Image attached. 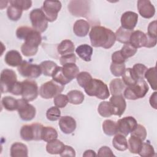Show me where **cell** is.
<instances>
[{"instance_id": "8992f818", "label": "cell", "mask_w": 157, "mask_h": 157, "mask_svg": "<svg viewBox=\"0 0 157 157\" xmlns=\"http://www.w3.org/2000/svg\"><path fill=\"white\" fill-rule=\"evenodd\" d=\"M64 86L59 84L53 80L43 83L40 88L39 93L40 96L45 99L55 98L60 94L64 90Z\"/></svg>"}, {"instance_id": "7dc6e473", "label": "cell", "mask_w": 157, "mask_h": 157, "mask_svg": "<svg viewBox=\"0 0 157 157\" xmlns=\"http://www.w3.org/2000/svg\"><path fill=\"white\" fill-rule=\"evenodd\" d=\"M131 135L137 137L144 141L147 137V130L143 125L137 124L134 129L131 132Z\"/></svg>"}, {"instance_id": "d6a6232c", "label": "cell", "mask_w": 157, "mask_h": 157, "mask_svg": "<svg viewBox=\"0 0 157 157\" xmlns=\"http://www.w3.org/2000/svg\"><path fill=\"white\" fill-rule=\"evenodd\" d=\"M122 76V80L126 86H131L134 85L138 80L132 68L125 69Z\"/></svg>"}, {"instance_id": "f35d334b", "label": "cell", "mask_w": 157, "mask_h": 157, "mask_svg": "<svg viewBox=\"0 0 157 157\" xmlns=\"http://www.w3.org/2000/svg\"><path fill=\"white\" fill-rule=\"evenodd\" d=\"M2 105L8 111L17 110L18 101L12 96H4L1 100Z\"/></svg>"}, {"instance_id": "4dcf8cb0", "label": "cell", "mask_w": 157, "mask_h": 157, "mask_svg": "<svg viewBox=\"0 0 157 157\" xmlns=\"http://www.w3.org/2000/svg\"><path fill=\"white\" fill-rule=\"evenodd\" d=\"M67 96L69 102L74 105H78L83 102L84 100V94L80 91L77 90H74L69 91L67 94Z\"/></svg>"}, {"instance_id": "680465c9", "label": "cell", "mask_w": 157, "mask_h": 157, "mask_svg": "<svg viewBox=\"0 0 157 157\" xmlns=\"http://www.w3.org/2000/svg\"><path fill=\"white\" fill-rule=\"evenodd\" d=\"M97 156V155L96 154L94 151L92 150H87L83 154V156H86V157H88V156Z\"/></svg>"}, {"instance_id": "d4e9b609", "label": "cell", "mask_w": 157, "mask_h": 157, "mask_svg": "<svg viewBox=\"0 0 157 157\" xmlns=\"http://www.w3.org/2000/svg\"><path fill=\"white\" fill-rule=\"evenodd\" d=\"M75 52L83 61L88 62L91 60L93 48L88 44H82L77 47Z\"/></svg>"}, {"instance_id": "3957f363", "label": "cell", "mask_w": 157, "mask_h": 157, "mask_svg": "<svg viewBox=\"0 0 157 157\" xmlns=\"http://www.w3.org/2000/svg\"><path fill=\"white\" fill-rule=\"evenodd\" d=\"M85 91L90 96H95L100 99H105L110 96L107 85L102 80L92 78L84 88Z\"/></svg>"}, {"instance_id": "f907efd6", "label": "cell", "mask_w": 157, "mask_h": 157, "mask_svg": "<svg viewBox=\"0 0 157 157\" xmlns=\"http://www.w3.org/2000/svg\"><path fill=\"white\" fill-rule=\"evenodd\" d=\"M33 29L32 28L28 26H20L18 27L16 31V36L17 38L20 40H25L26 36L29 33V32Z\"/></svg>"}, {"instance_id": "1f68e13d", "label": "cell", "mask_w": 157, "mask_h": 157, "mask_svg": "<svg viewBox=\"0 0 157 157\" xmlns=\"http://www.w3.org/2000/svg\"><path fill=\"white\" fill-rule=\"evenodd\" d=\"M142 140L139 138L131 136L128 139V148L131 153L138 154L142 144Z\"/></svg>"}, {"instance_id": "5bb4252c", "label": "cell", "mask_w": 157, "mask_h": 157, "mask_svg": "<svg viewBox=\"0 0 157 157\" xmlns=\"http://www.w3.org/2000/svg\"><path fill=\"white\" fill-rule=\"evenodd\" d=\"M89 8V2L87 1H71L68 4L69 11L76 17L86 16Z\"/></svg>"}, {"instance_id": "816d5d0a", "label": "cell", "mask_w": 157, "mask_h": 157, "mask_svg": "<svg viewBox=\"0 0 157 157\" xmlns=\"http://www.w3.org/2000/svg\"><path fill=\"white\" fill-rule=\"evenodd\" d=\"M59 62L62 66L67 64H70V63H75L76 62L75 55L74 53H72L70 54L62 55L59 58Z\"/></svg>"}, {"instance_id": "f1b7e54d", "label": "cell", "mask_w": 157, "mask_h": 157, "mask_svg": "<svg viewBox=\"0 0 157 157\" xmlns=\"http://www.w3.org/2000/svg\"><path fill=\"white\" fill-rule=\"evenodd\" d=\"M133 30H129L120 26L115 32L116 40L122 44H127L129 42L130 36Z\"/></svg>"}, {"instance_id": "b9f144b4", "label": "cell", "mask_w": 157, "mask_h": 157, "mask_svg": "<svg viewBox=\"0 0 157 157\" xmlns=\"http://www.w3.org/2000/svg\"><path fill=\"white\" fill-rule=\"evenodd\" d=\"M137 51V49L136 47H134L132 44H131L129 42L127 44H124L120 50L121 54L123 55V56L126 59L134 56L136 53Z\"/></svg>"}, {"instance_id": "30bf717a", "label": "cell", "mask_w": 157, "mask_h": 157, "mask_svg": "<svg viewBox=\"0 0 157 157\" xmlns=\"http://www.w3.org/2000/svg\"><path fill=\"white\" fill-rule=\"evenodd\" d=\"M61 9V3L59 1H45L41 7V9L49 22H53L56 20L58 13Z\"/></svg>"}, {"instance_id": "83f0119b", "label": "cell", "mask_w": 157, "mask_h": 157, "mask_svg": "<svg viewBox=\"0 0 157 157\" xmlns=\"http://www.w3.org/2000/svg\"><path fill=\"white\" fill-rule=\"evenodd\" d=\"M126 136L121 134H117L112 140L113 147L118 151H125L128 149V141Z\"/></svg>"}, {"instance_id": "4fadbf2b", "label": "cell", "mask_w": 157, "mask_h": 157, "mask_svg": "<svg viewBox=\"0 0 157 157\" xmlns=\"http://www.w3.org/2000/svg\"><path fill=\"white\" fill-rule=\"evenodd\" d=\"M117 124L118 134H121L124 136H127L136 127L137 122L133 117L128 116L119 119L117 121Z\"/></svg>"}, {"instance_id": "7a4b0ae2", "label": "cell", "mask_w": 157, "mask_h": 157, "mask_svg": "<svg viewBox=\"0 0 157 157\" xmlns=\"http://www.w3.org/2000/svg\"><path fill=\"white\" fill-rule=\"evenodd\" d=\"M41 42L42 36L40 33L33 28L25 37V42L21 47V53L25 56L35 55L38 51V47Z\"/></svg>"}, {"instance_id": "603a6c76", "label": "cell", "mask_w": 157, "mask_h": 157, "mask_svg": "<svg viewBox=\"0 0 157 157\" xmlns=\"http://www.w3.org/2000/svg\"><path fill=\"white\" fill-rule=\"evenodd\" d=\"M126 88V85L121 78L113 79L109 84L110 92L112 96L122 95Z\"/></svg>"}, {"instance_id": "7bdbcfd3", "label": "cell", "mask_w": 157, "mask_h": 157, "mask_svg": "<svg viewBox=\"0 0 157 157\" xmlns=\"http://www.w3.org/2000/svg\"><path fill=\"white\" fill-rule=\"evenodd\" d=\"M61 114L60 109L56 106H53L47 110L46 117L50 121H55L60 118Z\"/></svg>"}, {"instance_id": "f546056e", "label": "cell", "mask_w": 157, "mask_h": 157, "mask_svg": "<svg viewBox=\"0 0 157 157\" xmlns=\"http://www.w3.org/2000/svg\"><path fill=\"white\" fill-rule=\"evenodd\" d=\"M102 130L107 136H113L118 134V128L117 122L111 120H105L103 121Z\"/></svg>"}, {"instance_id": "ac0fdd59", "label": "cell", "mask_w": 157, "mask_h": 157, "mask_svg": "<svg viewBox=\"0 0 157 157\" xmlns=\"http://www.w3.org/2000/svg\"><path fill=\"white\" fill-rule=\"evenodd\" d=\"M138 21V15L132 11L123 13L121 17V27L129 30H133Z\"/></svg>"}, {"instance_id": "60d3db41", "label": "cell", "mask_w": 157, "mask_h": 157, "mask_svg": "<svg viewBox=\"0 0 157 157\" xmlns=\"http://www.w3.org/2000/svg\"><path fill=\"white\" fill-rule=\"evenodd\" d=\"M138 154L142 157H151L155 156V150L151 145L147 142H142Z\"/></svg>"}, {"instance_id": "9a60e30c", "label": "cell", "mask_w": 157, "mask_h": 157, "mask_svg": "<svg viewBox=\"0 0 157 157\" xmlns=\"http://www.w3.org/2000/svg\"><path fill=\"white\" fill-rule=\"evenodd\" d=\"M139 14L145 18H151L155 13V8L149 0H139L137 3Z\"/></svg>"}, {"instance_id": "ffe728a7", "label": "cell", "mask_w": 157, "mask_h": 157, "mask_svg": "<svg viewBox=\"0 0 157 157\" xmlns=\"http://www.w3.org/2000/svg\"><path fill=\"white\" fill-rule=\"evenodd\" d=\"M6 63L12 67H16L20 66L23 60L21 54L15 50H12L7 52L4 57Z\"/></svg>"}, {"instance_id": "7402d4cb", "label": "cell", "mask_w": 157, "mask_h": 157, "mask_svg": "<svg viewBox=\"0 0 157 157\" xmlns=\"http://www.w3.org/2000/svg\"><path fill=\"white\" fill-rule=\"evenodd\" d=\"M28 150L27 146L21 142H15L10 147V156L12 157H27Z\"/></svg>"}, {"instance_id": "681fc988", "label": "cell", "mask_w": 157, "mask_h": 157, "mask_svg": "<svg viewBox=\"0 0 157 157\" xmlns=\"http://www.w3.org/2000/svg\"><path fill=\"white\" fill-rule=\"evenodd\" d=\"M10 4L15 5L23 10H27L32 6V1L30 0H10Z\"/></svg>"}, {"instance_id": "6f0895ef", "label": "cell", "mask_w": 157, "mask_h": 157, "mask_svg": "<svg viewBox=\"0 0 157 157\" xmlns=\"http://www.w3.org/2000/svg\"><path fill=\"white\" fill-rule=\"evenodd\" d=\"M157 93L156 91H155L153 93V94L150 96V99H149V102L150 105L155 109H157Z\"/></svg>"}, {"instance_id": "11a10c76", "label": "cell", "mask_w": 157, "mask_h": 157, "mask_svg": "<svg viewBox=\"0 0 157 157\" xmlns=\"http://www.w3.org/2000/svg\"><path fill=\"white\" fill-rule=\"evenodd\" d=\"M59 155L61 156H72V157H74V156H75V151L72 147L65 145L63 150L59 154Z\"/></svg>"}, {"instance_id": "74e56055", "label": "cell", "mask_w": 157, "mask_h": 157, "mask_svg": "<svg viewBox=\"0 0 157 157\" xmlns=\"http://www.w3.org/2000/svg\"><path fill=\"white\" fill-rule=\"evenodd\" d=\"M23 10L15 5L10 4L7 8V15L8 18L12 21H18L21 17Z\"/></svg>"}, {"instance_id": "c3c4849f", "label": "cell", "mask_w": 157, "mask_h": 157, "mask_svg": "<svg viewBox=\"0 0 157 157\" xmlns=\"http://www.w3.org/2000/svg\"><path fill=\"white\" fill-rule=\"evenodd\" d=\"M69 102L67 95L59 94L54 98L53 102L56 107L58 108H64Z\"/></svg>"}, {"instance_id": "7c38bea8", "label": "cell", "mask_w": 157, "mask_h": 157, "mask_svg": "<svg viewBox=\"0 0 157 157\" xmlns=\"http://www.w3.org/2000/svg\"><path fill=\"white\" fill-rule=\"evenodd\" d=\"M18 107L17 111L20 118L23 121H31L36 116V108L31 104L28 103V101L24 99H17Z\"/></svg>"}, {"instance_id": "e575fe53", "label": "cell", "mask_w": 157, "mask_h": 157, "mask_svg": "<svg viewBox=\"0 0 157 157\" xmlns=\"http://www.w3.org/2000/svg\"><path fill=\"white\" fill-rule=\"evenodd\" d=\"M42 74H43L45 76H49L52 77V75L56 69V67L58 66L56 63L52 61H42L40 65H39Z\"/></svg>"}, {"instance_id": "6da1fadb", "label": "cell", "mask_w": 157, "mask_h": 157, "mask_svg": "<svg viewBox=\"0 0 157 157\" xmlns=\"http://www.w3.org/2000/svg\"><path fill=\"white\" fill-rule=\"evenodd\" d=\"M89 37L92 46L105 49L111 48L116 40L115 33L111 29L102 26L92 27Z\"/></svg>"}, {"instance_id": "52a82bcc", "label": "cell", "mask_w": 157, "mask_h": 157, "mask_svg": "<svg viewBox=\"0 0 157 157\" xmlns=\"http://www.w3.org/2000/svg\"><path fill=\"white\" fill-rule=\"evenodd\" d=\"M29 18L34 30L41 33L47 29L48 21L41 9L32 10L29 13Z\"/></svg>"}, {"instance_id": "4316f807", "label": "cell", "mask_w": 157, "mask_h": 157, "mask_svg": "<svg viewBox=\"0 0 157 157\" xmlns=\"http://www.w3.org/2000/svg\"><path fill=\"white\" fill-rule=\"evenodd\" d=\"M75 46L74 43L69 39H64L57 47L58 53L61 55L72 53L74 52Z\"/></svg>"}, {"instance_id": "d6986e66", "label": "cell", "mask_w": 157, "mask_h": 157, "mask_svg": "<svg viewBox=\"0 0 157 157\" xmlns=\"http://www.w3.org/2000/svg\"><path fill=\"white\" fill-rule=\"evenodd\" d=\"M58 124L61 131L66 134H70L74 132L77 126L75 119L71 116L60 117Z\"/></svg>"}, {"instance_id": "9c48e42d", "label": "cell", "mask_w": 157, "mask_h": 157, "mask_svg": "<svg viewBox=\"0 0 157 157\" xmlns=\"http://www.w3.org/2000/svg\"><path fill=\"white\" fill-rule=\"evenodd\" d=\"M39 94L38 86L36 81L26 79L21 82V96L27 101H33L36 99Z\"/></svg>"}, {"instance_id": "db71d44e", "label": "cell", "mask_w": 157, "mask_h": 157, "mask_svg": "<svg viewBox=\"0 0 157 157\" xmlns=\"http://www.w3.org/2000/svg\"><path fill=\"white\" fill-rule=\"evenodd\" d=\"M126 59L121 54L120 50L113 52L112 55V63H124Z\"/></svg>"}, {"instance_id": "2e32d148", "label": "cell", "mask_w": 157, "mask_h": 157, "mask_svg": "<svg viewBox=\"0 0 157 157\" xmlns=\"http://www.w3.org/2000/svg\"><path fill=\"white\" fill-rule=\"evenodd\" d=\"M148 39V34L147 33L145 34L140 30H136L132 33L129 39V43L136 48L142 47H147Z\"/></svg>"}, {"instance_id": "836d02e7", "label": "cell", "mask_w": 157, "mask_h": 157, "mask_svg": "<svg viewBox=\"0 0 157 157\" xmlns=\"http://www.w3.org/2000/svg\"><path fill=\"white\" fill-rule=\"evenodd\" d=\"M58 137L56 130L52 126H44L42 132V140L48 142Z\"/></svg>"}, {"instance_id": "cb8c5ba5", "label": "cell", "mask_w": 157, "mask_h": 157, "mask_svg": "<svg viewBox=\"0 0 157 157\" xmlns=\"http://www.w3.org/2000/svg\"><path fill=\"white\" fill-rule=\"evenodd\" d=\"M62 71L65 77L70 82L76 78L79 74L78 67L75 63H70L63 65L62 67Z\"/></svg>"}, {"instance_id": "f5cc1de1", "label": "cell", "mask_w": 157, "mask_h": 157, "mask_svg": "<svg viewBox=\"0 0 157 157\" xmlns=\"http://www.w3.org/2000/svg\"><path fill=\"white\" fill-rule=\"evenodd\" d=\"M97 156L100 157L103 156H115V155L113 153L112 150L107 146H102L101 147L98 151Z\"/></svg>"}, {"instance_id": "484cf974", "label": "cell", "mask_w": 157, "mask_h": 157, "mask_svg": "<svg viewBox=\"0 0 157 157\" xmlns=\"http://www.w3.org/2000/svg\"><path fill=\"white\" fill-rule=\"evenodd\" d=\"M65 145L59 140L55 139L47 142L46 145L47 151L52 155L60 154L64 148Z\"/></svg>"}, {"instance_id": "277c9868", "label": "cell", "mask_w": 157, "mask_h": 157, "mask_svg": "<svg viewBox=\"0 0 157 157\" xmlns=\"http://www.w3.org/2000/svg\"><path fill=\"white\" fill-rule=\"evenodd\" d=\"M149 90V87L144 79H140L131 86L126 87L123 94L129 100H136L144 98Z\"/></svg>"}, {"instance_id": "9f6ffc18", "label": "cell", "mask_w": 157, "mask_h": 157, "mask_svg": "<svg viewBox=\"0 0 157 157\" xmlns=\"http://www.w3.org/2000/svg\"><path fill=\"white\" fill-rule=\"evenodd\" d=\"M151 37L156 38V21L154 20L150 23L148 26V33Z\"/></svg>"}, {"instance_id": "44dd1931", "label": "cell", "mask_w": 157, "mask_h": 157, "mask_svg": "<svg viewBox=\"0 0 157 157\" xmlns=\"http://www.w3.org/2000/svg\"><path fill=\"white\" fill-rule=\"evenodd\" d=\"M90 30V24L85 20L80 19L77 20L73 26V31L78 37L86 36Z\"/></svg>"}, {"instance_id": "e0dca14e", "label": "cell", "mask_w": 157, "mask_h": 157, "mask_svg": "<svg viewBox=\"0 0 157 157\" xmlns=\"http://www.w3.org/2000/svg\"><path fill=\"white\" fill-rule=\"evenodd\" d=\"M109 102L112 107L113 115L121 117L126 108V102L123 95L112 96Z\"/></svg>"}, {"instance_id": "d590c367", "label": "cell", "mask_w": 157, "mask_h": 157, "mask_svg": "<svg viewBox=\"0 0 157 157\" xmlns=\"http://www.w3.org/2000/svg\"><path fill=\"white\" fill-rule=\"evenodd\" d=\"M145 78L147 80L151 88L153 90L157 89V81H156V66L147 69L145 74Z\"/></svg>"}, {"instance_id": "bcb514c9", "label": "cell", "mask_w": 157, "mask_h": 157, "mask_svg": "<svg viewBox=\"0 0 157 157\" xmlns=\"http://www.w3.org/2000/svg\"><path fill=\"white\" fill-rule=\"evenodd\" d=\"M132 69L138 80L144 79L145 74L147 70V67L144 64L137 63L133 66Z\"/></svg>"}, {"instance_id": "5b68a950", "label": "cell", "mask_w": 157, "mask_h": 157, "mask_svg": "<svg viewBox=\"0 0 157 157\" xmlns=\"http://www.w3.org/2000/svg\"><path fill=\"white\" fill-rule=\"evenodd\" d=\"M43 125L39 123L23 125L20 129L21 138L25 141L41 140Z\"/></svg>"}, {"instance_id": "ba28073f", "label": "cell", "mask_w": 157, "mask_h": 157, "mask_svg": "<svg viewBox=\"0 0 157 157\" xmlns=\"http://www.w3.org/2000/svg\"><path fill=\"white\" fill-rule=\"evenodd\" d=\"M17 82V76L14 71L4 69L1 73V91L2 93H10Z\"/></svg>"}, {"instance_id": "ab89813d", "label": "cell", "mask_w": 157, "mask_h": 157, "mask_svg": "<svg viewBox=\"0 0 157 157\" xmlns=\"http://www.w3.org/2000/svg\"><path fill=\"white\" fill-rule=\"evenodd\" d=\"M52 77L53 80L64 86L70 82V81L68 80L64 75L62 71V67L61 66H58L56 67L52 75Z\"/></svg>"}, {"instance_id": "f6af8a7d", "label": "cell", "mask_w": 157, "mask_h": 157, "mask_svg": "<svg viewBox=\"0 0 157 157\" xmlns=\"http://www.w3.org/2000/svg\"><path fill=\"white\" fill-rule=\"evenodd\" d=\"M126 69L124 63H112L110 64V69L112 74L117 77L121 76Z\"/></svg>"}, {"instance_id": "8fae6325", "label": "cell", "mask_w": 157, "mask_h": 157, "mask_svg": "<svg viewBox=\"0 0 157 157\" xmlns=\"http://www.w3.org/2000/svg\"><path fill=\"white\" fill-rule=\"evenodd\" d=\"M17 70L21 76L28 78H37L42 74L39 65L31 64L26 61H23L18 66Z\"/></svg>"}, {"instance_id": "ee69618b", "label": "cell", "mask_w": 157, "mask_h": 157, "mask_svg": "<svg viewBox=\"0 0 157 157\" xmlns=\"http://www.w3.org/2000/svg\"><path fill=\"white\" fill-rule=\"evenodd\" d=\"M77 81L78 85L82 87L85 88L86 85L88 83V82L93 78L90 74L86 71H83L81 72H79V74L77 75Z\"/></svg>"}, {"instance_id": "8d00e7d4", "label": "cell", "mask_w": 157, "mask_h": 157, "mask_svg": "<svg viewBox=\"0 0 157 157\" xmlns=\"http://www.w3.org/2000/svg\"><path fill=\"white\" fill-rule=\"evenodd\" d=\"M99 114L102 117H109L113 115V111L110 103L108 101L101 102L98 107Z\"/></svg>"}]
</instances>
